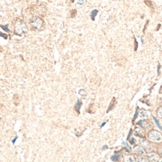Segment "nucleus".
Listing matches in <instances>:
<instances>
[{
	"label": "nucleus",
	"mask_w": 162,
	"mask_h": 162,
	"mask_svg": "<svg viewBox=\"0 0 162 162\" xmlns=\"http://www.w3.org/2000/svg\"><path fill=\"white\" fill-rule=\"evenodd\" d=\"M14 30H15V35L21 37L25 34H26L29 29H28V26H27L26 23L23 20H18L15 22V26H14Z\"/></svg>",
	"instance_id": "obj_1"
},
{
	"label": "nucleus",
	"mask_w": 162,
	"mask_h": 162,
	"mask_svg": "<svg viewBox=\"0 0 162 162\" xmlns=\"http://www.w3.org/2000/svg\"><path fill=\"white\" fill-rule=\"evenodd\" d=\"M30 25L34 29L40 30V29H42L44 25V20L41 17H34L30 20Z\"/></svg>",
	"instance_id": "obj_2"
},
{
	"label": "nucleus",
	"mask_w": 162,
	"mask_h": 162,
	"mask_svg": "<svg viewBox=\"0 0 162 162\" xmlns=\"http://www.w3.org/2000/svg\"><path fill=\"white\" fill-rule=\"evenodd\" d=\"M149 139L154 143H161L162 142V135L158 131H152L149 134Z\"/></svg>",
	"instance_id": "obj_3"
},
{
	"label": "nucleus",
	"mask_w": 162,
	"mask_h": 162,
	"mask_svg": "<svg viewBox=\"0 0 162 162\" xmlns=\"http://www.w3.org/2000/svg\"><path fill=\"white\" fill-rule=\"evenodd\" d=\"M134 152L138 155H144L146 154V152H145L144 149H143L142 146H136V147L134 149Z\"/></svg>",
	"instance_id": "obj_4"
},
{
	"label": "nucleus",
	"mask_w": 162,
	"mask_h": 162,
	"mask_svg": "<svg viewBox=\"0 0 162 162\" xmlns=\"http://www.w3.org/2000/svg\"><path fill=\"white\" fill-rule=\"evenodd\" d=\"M150 116V113L148 111H141L139 114V117L140 119H148Z\"/></svg>",
	"instance_id": "obj_5"
},
{
	"label": "nucleus",
	"mask_w": 162,
	"mask_h": 162,
	"mask_svg": "<svg viewBox=\"0 0 162 162\" xmlns=\"http://www.w3.org/2000/svg\"><path fill=\"white\" fill-rule=\"evenodd\" d=\"M149 158L151 161H157L159 160V156L156 153H150L149 154Z\"/></svg>",
	"instance_id": "obj_6"
},
{
	"label": "nucleus",
	"mask_w": 162,
	"mask_h": 162,
	"mask_svg": "<svg viewBox=\"0 0 162 162\" xmlns=\"http://www.w3.org/2000/svg\"><path fill=\"white\" fill-rule=\"evenodd\" d=\"M124 160H125V161H127V162H133V161H134L135 159L133 156L128 155V156H126V157H125Z\"/></svg>",
	"instance_id": "obj_7"
},
{
	"label": "nucleus",
	"mask_w": 162,
	"mask_h": 162,
	"mask_svg": "<svg viewBox=\"0 0 162 162\" xmlns=\"http://www.w3.org/2000/svg\"><path fill=\"white\" fill-rule=\"evenodd\" d=\"M79 94L82 96H86V92L84 89H80L79 90Z\"/></svg>",
	"instance_id": "obj_8"
},
{
	"label": "nucleus",
	"mask_w": 162,
	"mask_h": 162,
	"mask_svg": "<svg viewBox=\"0 0 162 162\" xmlns=\"http://www.w3.org/2000/svg\"><path fill=\"white\" fill-rule=\"evenodd\" d=\"M158 116L161 117V118H162V108H160L158 111Z\"/></svg>",
	"instance_id": "obj_9"
},
{
	"label": "nucleus",
	"mask_w": 162,
	"mask_h": 162,
	"mask_svg": "<svg viewBox=\"0 0 162 162\" xmlns=\"http://www.w3.org/2000/svg\"><path fill=\"white\" fill-rule=\"evenodd\" d=\"M137 161H148V159L146 158H145V156H143V157L139 158Z\"/></svg>",
	"instance_id": "obj_10"
},
{
	"label": "nucleus",
	"mask_w": 162,
	"mask_h": 162,
	"mask_svg": "<svg viewBox=\"0 0 162 162\" xmlns=\"http://www.w3.org/2000/svg\"><path fill=\"white\" fill-rule=\"evenodd\" d=\"M97 13H98V11H96V10H95V11H92V20H94V18H95V16H96V14H97Z\"/></svg>",
	"instance_id": "obj_11"
},
{
	"label": "nucleus",
	"mask_w": 162,
	"mask_h": 162,
	"mask_svg": "<svg viewBox=\"0 0 162 162\" xmlns=\"http://www.w3.org/2000/svg\"><path fill=\"white\" fill-rule=\"evenodd\" d=\"M77 3L79 4V5H83V3H84V0H78Z\"/></svg>",
	"instance_id": "obj_12"
},
{
	"label": "nucleus",
	"mask_w": 162,
	"mask_h": 162,
	"mask_svg": "<svg viewBox=\"0 0 162 162\" xmlns=\"http://www.w3.org/2000/svg\"><path fill=\"white\" fill-rule=\"evenodd\" d=\"M159 161H162V159H159Z\"/></svg>",
	"instance_id": "obj_13"
},
{
	"label": "nucleus",
	"mask_w": 162,
	"mask_h": 162,
	"mask_svg": "<svg viewBox=\"0 0 162 162\" xmlns=\"http://www.w3.org/2000/svg\"><path fill=\"white\" fill-rule=\"evenodd\" d=\"M161 155H162V150H161Z\"/></svg>",
	"instance_id": "obj_14"
},
{
	"label": "nucleus",
	"mask_w": 162,
	"mask_h": 162,
	"mask_svg": "<svg viewBox=\"0 0 162 162\" xmlns=\"http://www.w3.org/2000/svg\"><path fill=\"white\" fill-rule=\"evenodd\" d=\"M161 104H162V99H161Z\"/></svg>",
	"instance_id": "obj_15"
}]
</instances>
